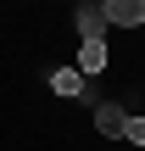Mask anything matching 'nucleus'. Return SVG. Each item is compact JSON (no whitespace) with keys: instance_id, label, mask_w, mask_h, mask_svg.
I'll return each mask as SVG.
<instances>
[{"instance_id":"1","label":"nucleus","mask_w":145,"mask_h":151,"mask_svg":"<svg viewBox=\"0 0 145 151\" xmlns=\"http://www.w3.org/2000/svg\"><path fill=\"white\" fill-rule=\"evenodd\" d=\"M101 11H106V22H112V28H140V17H145V0H106Z\"/></svg>"},{"instance_id":"2","label":"nucleus","mask_w":145,"mask_h":151,"mask_svg":"<svg viewBox=\"0 0 145 151\" xmlns=\"http://www.w3.org/2000/svg\"><path fill=\"white\" fill-rule=\"evenodd\" d=\"M73 67H78L84 78H89V73H101V67H106V39H84V45H78V62H73Z\"/></svg>"},{"instance_id":"3","label":"nucleus","mask_w":145,"mask_h":151,"mask_svg":"<svg viewBox=\"0 0 145 151\" xmlns=\"http://www.w3.org/2000/svg\"><path fill=\"white\" fill-rule=\"evenodd\" d=\"M123 123H129V112H123V106H106V101L95 106V129H101L106 140H112V134H123Z\"/></svg>"},{"instance_id":"4","label":"nucleus","mask_w":145,"mask_h":151,"mask_svg":"<svg viewBox=\"0 0 145 151\" xmlns=\"http://www.w3.org/2000/svg\"><path fill=\"white\" fill-rule=\"evenodd\" d=\"M78 34H84V39H101V34H106V11H101V6H78Z\"/></svg>"},{"instance_id":"5","label":"nucleus","mask_w":145,"mask_h":151,"mask_svg":"<svg viewBox=\"0 0 145 151\" xmlns=\"http://www.w3.org/2000/svg\"><path fill=\"white\" fill-rule=\"evenodd\" d=\"M50 90L56 95H84V73L78 67H61V73H50Z\"/></svg>"},{"instance_id":"6","label":"nucleus","mask_w":145,"mask_h":151,"mask_svg":"<svg viewBox=\"0 0 145 151\" xmlns=\"http://www.w3.org/2000/svg\"><path fill=\"white\" fill-rule=\"evenodd\" d=\"M123 140L145 151V118H129V123H123Z\"/></svg>"},{"instance_id":"7","label":"nucleus","mask_w":145,"mask_h":151,"mask_svg":"<svg viewBox=\"0 0 145 151\" xmlns=\"http://www.w3.org/2000/svg\"><path fill=\"white\" fill-rule=\"evenodd\" d=\"M140 28H145V17H140Z\"/></svg>"}]
</instances>
